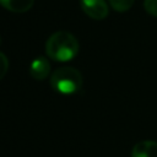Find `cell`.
Returning a JSON list of instances; mask_svg holds the SVG:
<instances>
[{"label": "cell", "mask_w": 157, "mask_h": 157, "mask_svg": "<svg viewBox=\"0 0 157 157\" xmlns=\"http://www.w3.org/2000/svg\"><path fill=\"white\" fill-rule=\"evenodd\" d=\"M50 86L60 94H74L82 87V76L71 66H61L50 75Z\"/></svg>", "instance_id": "2"}, {"label": "cell", "mask_w": 157, "mask_h": 157, "mask_svg": "<svg viewBox=\"0 0 157 157\" xmlns=\"http://www.w3.org/2000/svg\"><path fill=\"white\" fill-rule=\"evenodd\" d=\"M9 70V59L7 56L0 52V80L6 75Z\"/></svg>", "instance_id": "9"}, {"label": "cell", "mask_w": 157, "mask_h": 157, "mask_svg": "<svg viewBox=\"0 0 157 157\" xmlns=\"http://www.w3.org/2000/svg\"><path fill=\"white\" fill-rule=\"evenodd\" d=\"M50 74V64L47 58L38 56L32 60L29 65V75L34 80H44Z\"/></svg>", "instance_id": "4"}, {"label": "cell", "mask_w": 157, "mask_h": 157, "mask_svg": "<svg viewBox=\"0 0 157 157\" xmlns=\"http://www.w3.org/2000/svg\"><path fill=\"white\" fill-rule=\"evenodd\" d=\"M34 0H0V5L6 10L16 13L28 11L33 6Z\"/></svg>", "instance_id": "6"}, {"label": "cell", "mask_w": 157, "mask_h": 157, "mask_svg": "<svg viewBox=\"0 0 157 157\" xmlns=\"http://www.w3.org/2000/svg\"><path fill=\"white\" fill-rule=\"evenodd\" d=\"M83 12L93 20H103L109 13V7L105 0H80Z\"/></svg>", "instance_id": "3"}, {"label": "cell", "mask_w": 157, "mask_h": 157, "mask_svg": "<svg viewBox=\"0 0 157 157\" xmlns=\"http://www.w3.org/2000/svg\"><path fill=\"white\" fill-rule=\"evenodd\" d=\"M0 44H1V37H0Z\"/></svg>", "instance_id": "10"}, {"label": "cell", "mask_w": 157, "mask_h": 157, "mask_svg": "<svg viewBox=\"0 0 157 157\" xmlns=\"http://www.w3.org/2000/svg\"><path fill=\"white\" fill-rule=\"evenodd\" d=\"M135 0H108L109 5L118 12L128 11L132 5Z\"/></svg>", "instance_id": "7"}, {"label": "cell", "mask_w": 157, "mask_h": 157, "mask_svg": "<svg viewBox=\"0 0 157 157\" xmlns=\"http://www.w3.org/2000/svg\"><path fill=\"white\" fill-rule=\"evenodd\" d=\"M131 157H157V141L144 140L131 150Z\"/></svg>", "instance_id": "5"}, {"label": "cell", "mask_w": 157, "mask_h": 157, "mask_svg": "<svg viewBox=\"0 0 157 157\" xmlns=\"http://www.w3.org/2000/svg\"><path fill=\"white\" fill-rule=\"evenodd\" d=\"M78 40L66 31L53 33L45 42V54L54 61L66 63L72 60L78 53Z\"/></svg>", "instance_id": "1"}, {"label": "cell", "mask_w": 157, "mask_h": 157, "mask_svg": "<svg viewBox=\"0 0 157 157\" xmlns=\"http://www.w3.org/2000/svg\"><path fill=\"white\" fill-rule=\"evenodd\" d=\"M144 7H145L147 13L157 17V0H145Z\"/></svg>", "instance_id": "8"}]
</instances>
